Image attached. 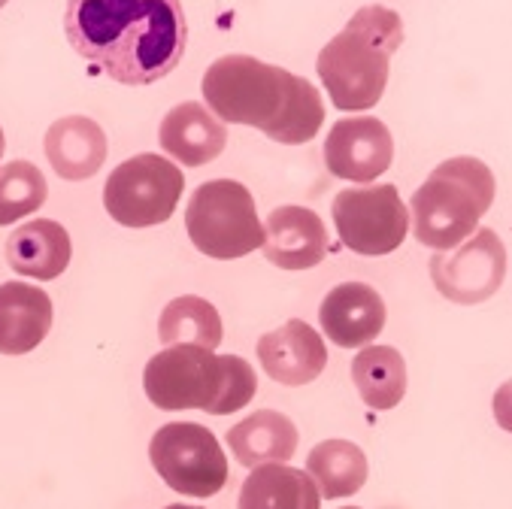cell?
Segmentation results:
<instances>
[{"instance_id": "cell-1", "label": "cell", "mask_w": 512, "mask_h": 509, "mask_svg": "<svg viewBox=\"0 0 512 509\" xmlns=\"http://www.w3.org/2000/svg\"><path fill=\"white\" fill-rule=\"evenodd\" d=\"M70 46L122 85H152L185 55L188 22L179 0H67Z\"/></svg>"}, {"instance_id": "cell-2", "label": "cell", "mask_w": 512, "mask_h": 509, "mask_svg": "<svg viewBox=\"0 0 512 509\" xmlns=\"http://www.w3.org/2000/svg\"><path fill=\"white\" fill-rule=\"evenodd\" d=\"M200 88L219 122L258 128L285 146L310 143L325 122V104L313 82L252 55L213 61Z\"/></svg>"}, {"instance_id": "cell-3", "label": "cell", "mask_w": 512, "mask_h": 509, "mask_svg": "<svg viewBox=\"0 0 512 509\" xmlns=\"http://www.w3.org/2000/svg\"><path fill=\"white\" fill-rule=\"evenodd\" d=\"M400 43L403 22L394 10L379 4L361 7L316 61L331 104L343 113L373 110L388 85V64Z\"/></svg>"}, {"instance_id": "cell-4", "label": "cell", "mask_w": 512, "mask_h": 509, "mask_svg": "<svg viewBox=\"0 0 512 509\" xmlns=\"http://www.w3.org/2000/svg\"><path fill=\"white\" fill-rule=\"evenodd\" d=\"M494 173L470 155H458L431 170L413 194V234L422 246L449 252L461 246L494 203Z\"/></svg>"}, {"instance_id": "cell-5", "label": "cell", "mask_w": 512, "mask_h": 509, "mask_svg": "<svg viewBox=\"0 0 512 509\" xmlns=\"http://www.w3.org/2000/svg\"><path fill=\"white\" fill-rule=\"evenodd\" d=\"M185 231L197 252L234 261L264 243L255 197L237 179H210L194 188L185 207Z\"/></svg>"}, {"instance_id": "cell-6", "label": "cell", "mask_w": 512, "mask_h": 509, "mask_svg": "<svg viewBox=\"0 0 512 509\" xmlns=\"http://www.w3.org/2000/svg\"><path fill=\"white\" fill-rule=\"evenodd\" d=\"M228 355H216L213 349L179 343L155 352L143 370L146 397L167 413L179 410H203L216 413L225 391Z\"/></svg>"}, {"instance_id": "cell-7", "label": "cell", "mask_w": 512, "mask_h": 509, "mask_svg": "<svg viewBox=\"0 0 512 509\" xmlns=\"http://www.w3.org/2000/svg\"><path fill=\"white\" fill-rule=\"evenodd\" d=\"M155 473L182 497H216L228 482V455L216 434L197 422H170L149 443Z\"/></svg>"}, {"instance_id": "cell-8", "label": "cell", "mask_w": 512, "mask_h": 509, "mask_svg": "<svg viewBox=\"0 0 512 509\" xmlns=\"http://www.w3.org/2000/svg\"><path fill=\"white\" fill-rule=\"evenodd\" d=\"M182 188L185 176L173 161L143 152L110 173L104 185V207L110 219L125 228H152L164 225L176 213Z\"/></svg>"}, {"instance_id": "cell-9", "label": "cell", "mask_w": 512, "mask_h": 509, "mask_svg": "<svg viewBox=\"0 0 512 509\" xmlns=\"http://www.w3.org/2000/svg\"><path fill=\"white\" fill-rule=\"evenodd\" d=\"M331 216L343 246L364 258L391 255L409 234V210L394 185L346 188L334 197Z\"/></svg>"}, {"instance_id": "cell-10", "label": "cell", "mask_w": 512, "mask_h": 509, "mask_svg": "<svg viewBox=\"0 0 512 509\" xmlns=\"http://www.w3.org/2000/svg\"><path fill=\"white\" fill-rule=\"evenodd\" d=\"M503 276L506 249L491 228H476L461 246L431 258V279L437 291L461 307H473V303L494 297L503 285Z\"/></svg>"}, {"instance_id": "cell-11", "label": "cell", "mask_w": 512, "mask_h": 509, "mask_svg": "<svg viewBox=\"0 0 512 509\" xmlns=\"http://www.w3.org/2000/svg\"><path fill=\"white\" fill-rule=\"evenodd\" d=\"M394 161V140L385 122L373 116L340 119L325 137V164L346 182H373Z\"/></svg>"}, {"instance_id": "cell-12", "label": "cell", "mask_w": 512, "mask_h": 509, "mask_svg": "<svg viewBox=\"0 0 512 509\" xmlns=\"http://www.w3.org/2000/svg\"><path fill=\"white\" fill-rule=\"evenodd\" d=\"M385 300L367 282H340L319 307L325 337L340 349H364L385 328Z\"/></svg>"}, {"instance_id": "cell-13", "label": "cell", "mask_w": 512, "mask_h": 509, "mask_svg": "<svg viewBox=\"0 0 512 509\" xmlns=\"http://www.w3.org/2000/svg\"><path fill=\"white\" fill-rule=\"evenodd\" d=\"M258 361L273 382L297 388L310 385L325 373L328 349L316 328L300 319H291L258 340Z\"/></svg>"}, {"instance_id": "cell-14", "label": "cell", "mask_w": 512, "mask_h": 509, "mask_svg": "<svg viewBox=\"0 0 512 509\" xmlns=\"http://www.w3.org/2000/svg\"><path fill=\"white\" fill-rule=\"evenodd\" d=\"M264 258L279 270H310L328 255L322 219L306 207H276L264 222Z\"/></svg>"}, {"instance_id": "cell-15", "label": "cell", "mask_w": 512, "mask_h": 509, "mask_svg": "<svg viewBox=\"0 0 512 509\" xmlns=\"http://www.w3.org/2000/svg\"><path fill=\"white\" fill-rule=\"evenodd\" d=\"M158 140H161V149L179 164L200 167L222 155L228 143V131L210 113V107L197 104V100H185V104L173 107L164 116Z\"/></svg>"}, {"instance_id": "cell-16", "label": "cell", "mask_w": 512, "mask_h": 509, "mask_svg": "<svg viewBox=\"0 0 512 509\" xmlns=\"http://www.w3.org/2000/svg\"><path fill=\"white\" fill-rule=\"evenodd\" d=\"M52 328V297L28 282L0 285V355L34 352Z\"/></svg>"}, {"instance_id": "cell-17", "label": "cell", "mask_w": 512, "mask_h": 509, "mask_svg": "<svg viewBox=\"0 0 512 509\" xmlns=\"http://www.w3.org/2000/svg\"><path fill=\"white\" fill-rule=\"evenodd\" d=\"M107 134L88 116L58 119L46 131V158L52 170L67 182H82L94 176L107 161Z\"/></svg>"}, {"instance_id": "cell-18", "label": "cell", "mask_w": 512, "mask_h": 509, "mask_svg": "<svg viewBox=\"0 0 512 509\" xmlns=\"http://www.w3.org/2000/svg\"><path fill=\"white\" fill-rule=\"evenodd\" d=\"M73 255L70 234L52 219H34L7 240V264L28 279H58Z\"/></svg>"}, {"instance_id": "cell-19", "label": "cell", "mask_w": 512, "mask_h": 509, "mask_svg": "<svg viewBox=\"0 0 512 509\" xmlns=\"http://www.w3.org/2000/svg\"><path fill=\"white\" fill-rule=\"evenodd\" d=\"M240 509H322V494L306 470L261 464L252 467L240 488Z\"/></svg>"}, {"instance_id": "cell-20", "label": "cell", "mask_w": 512, "mask_h": 509, "mask_svg": "<svg viewBox=\"0 0 512 509\" xmlns=\"http://www.w3.org/2000/svg\"><path fill=\"white\" fill-rule=\"evenodd\" d=\"M228 449L243 467L285 464L297 452V428L276 410H258L228 431Z\"/></svg>"}, {"instance_id": "cell-21", "label": "cell", "mask_w": 512, "mask_h": 509, "mask_svg": "<svg viewBox=\"0 0 512 509\" xmlns=\"http://www.w3.org/2000/svg\"><path fill=\"white\" fill-rule=\"evenodd\" d=\"M352 379L370 410H394L406 394V361L394 346H364L352 361Z\"/></svg>"}, {"instance_id": "cell-22", "label": "cell", "mask_w": 512, "mask_h": 509, "mask_svg": "<svg viewBox=\"0 0 512 509\" xmlns=\"http://www.w3.org/2000/svg\"><path fill=\"white\" fill-rule=\"evenodd\" d=\"M306 473L319 485L325 500L352 497L367 482V455L349 440H325L306 458Z\"/></svg>"}, {"instance_id": "cell-23", "label": "cell", "mask_w": 512, "mask_h": 509, "mask_svg": "<svg viewBox=\"0 0 512 509\" xmlns=\"http://www.w3.org/2000/svg\"><path fill=\"white\" fill-rule=\"evenodd\" d=\"M158 340L164 346L191 343L216 352L222 346V316L210 300L197 294L173 297L158 319Z\"/></svg>"}, {"instance_id": "cell-24", "label": "cell", "mask_w": 512, "mask_h": 509, "mask_svg": "<svg viewBox=\"0 0 512 509\" xmlns=\"http://www.w3.org/2000/svg\"><path fill=\"white\" fill-rule=\"evenodd\" d=\"M46 197V176L31 161H10L7 167H0V228L37 213Z\"/></svg>"}, {"instance_id": "cell-25", "label": "cell", "mask_w": 512, "mask_h": 509, "mask_svg": "<svg viewBox=\"0 0 512 509\" xmlns=\"http://www.w3.org/2000/svg\"><path fill=\"white\" fill-rule=\"evenodd\" d=\"M491 410H494V419L503 431L512 434V379L503 382L497 391H494V400H491Z\"/></svg>"}, {"instance_id": "cell-26", "label": "cell", "mask_w": 512, "mask_h": 509, "mask_svg": "<svg viewBox=\"0 0 512 509\" xmlns=\"http://www.w3.org/2000/svg\"><path fill=\"white\" fill-rule=\"evenodd\" d=\"M164 509H203V506H188V503H173V506H164Z\"/></svg>"}, {"instance_id": "cell-27", "label": "cell", "mask_w": 512, "mask_h": 509, "mask_svg": "<svg viewBox=\"0 0 512 509\" xmlns=\"http://www.w3.org/2000/svg\"><path fill=\"white\" fill-rule=\"evenodd\" d=\"M4 146H7V140H4V128H0V158H4Z\"/></svg>"}, {"instance_id": "cell-28", "label": "cell", "mask_w": 512, "mask_h": 509, "mask_svg": "<svg viewBox=\"0 0 512 509\" xmlns=\"http://www.w3.org/2000/svg\"><path fill=\"white\" fill-rule=\"evenodd\" d=\"M7 7V0H0V10H4Z\"/></svg>"}, {"instance_id": "cell-29", "label": "cell", "mask_w": 512, "mask_h": 509, "mask_svg": "<svg viewBox=\"0 0 512 509\" xmlns=\"http://www.w3.org/2000/svg\"><path fill=\"white\" fill-rule=\"evenodd\" d=\"M343 509H361V506H343Z\"/></svg>"}]
</instances>
